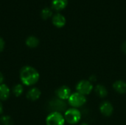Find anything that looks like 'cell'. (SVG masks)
<instances>
[{"mask_svg":"<svg viewBox=\"0 0 126 125\" xmlns=\"http://www.w3.org/2000/svg\"><path fill=\"white\" fill-rule=\"evenodd\" d=\"M4 46H5V42H4V39L0 37V52H1L4 50Z\"/></svg>","mask_w":126,"mask_h":125,"instance_id":"19","label":"cell"},{"mask_svg":"<svg viewBox=\"0 0 126 125\" xmlns=\"http://www.w3.org/2000/svg\"><path fill=\"white\" fill-rule=\"evenodd\" d=\"M94 87L92 83L89 80H83L78 83L76 85L77 92L83 94V95H89L93 90Z\"/></svg>","mask_w":126,"mask_h":125,"instance_id":"5","label":"cell"},{"mask_svg":"<svg viewBox=\"0 0 126 125\" xmlns=\"http://www.w3.org/2000/svg\"><path fill=\"white\" fill-rule=\"evenodd\" d=\"M94 91L100 98H105L108 95V91L106 88L103 85H97L94 88Z\"/></svg>","mask_w":126,"mask_h":125,"instance_id":"15","label":"cell"},{"mask_svg":"<svg viewBox=\"0 0 126 125\" xmlns=\"http://www.w3.org/2000/svg\"><path fill=\"white\" fill-rule=\"evenodd\" d=\"M113 88L117 93L124 94L126 93V83L123 80H117L113 84Z\"/></svg>","mask_w":126,"mask_h":125,"instance_id":"12","label":"cell"},{"mask_svg":"<svg viewBox=\"0 0 126 125\" xmlns=\"http://www.w3.org/2000/svg\"><path fill=\"white\" fill-rule=\"evenodd\" d=\"M10 96V89L6 84L0 85V101H6Z\"/></svg>","mask_w":126,"mask_h":125,"instance_id":"11","label":"cell"},{"mask_svg":"<svg viewBox=\"0 0 126 125\" xmlns=\"http://www.w3.org/2000/svg\"><path fill=\"white\" fill-rule=\"evenodd\" d=\"M4 82V75L2 74L1 72H0V85L3 84Z\"/></svg>","mask_w":126,"mask_h":125,"instance_id":"21","label":"cell"},{"mask_svg":"<svg viewBox=\"0 0 126 125\" xmlns=\"http://www.w3.org/2000/svg\"><path fill=\"white\" fill-rule=\"evenodd\" d=\"M13 94H14L15 97H20L23 92H24V87H23V85L22 84H16L13 86Z\"/></svg>","mask_w":126,"mask_h":125,"instance_id":"16","label":"cell"},{"mask_svg":"<svg viewBox=\"0 0 126 125\" xmlns=\"http://www.w3.org/2000/svg\"><path fill=\"white\" fill-rule=\"evenodd\" d=\"M122 50H123V52L126 54V41L123 43V45H122Z\"/></svg>","mask_w":126,"mask_h":125,"instance_id":"20","label":"cell"},{"mask_svg":"<svg viewBox=\"0 0 126 125\" xmlns=\"http://www.w3.org/2000/svg\"><path fill=\"white\" fill-rule=\"evenodd\" d=\"M80 125H89L88 124H86V123H83V124H81Z\"/></svg>","mask_w":126,"mask_h":125,"instance_id":"24","label":"cell"},{"mask_svg":"<svg viewBox=\"0 0 126 125\" xmlns=\"http://www.w3.org/2000/svg\"><path fill=\"white\" fill-rule=\"evenodd\" d=\"M96 80H97V78L94 77V76H91L90 77H89V81L92 83V82H94V81H96Z\"/></svg>","mask_w":126,"mask_h":125,"instance_id":"23","label":"cell"},{"mask_svg":"<svg viewBox=\"0 0 126 125\" xmlns=\"http://www.w3.org/2000/svg\"><path fill=\"white\" fill-rule=\"evenodd\" d=\"M52 15V11L49 7H44L41 12V16L43 19H47Z\"/></svg>","mask_w":126,"mask_h":125,"instance_id":"17","label":"cell"},{"mask_svg":"<svg viewBox=\"0 0 126 125\" xmlns=\"http://www.w3.org/2000/svg\"><path fill=\"white\" fill-rule=\"evenodd\" d=\"M66 18L61 13H57L52 17V24L58 28H61L66 24Z\"/></svg>","mask_w":126,"mask_h":125,"instance_id":"10","label":"cell"},{"mask_svg":"<svg viewBox=\"0 0 126 125\" xmlns=\"http://www.w3.org/2000/svg\"><path fill=\"white\" fill-rule=\"evenodd\" d=\"M26 45L29 47V48H36L38 45H39V40L37 37L35 36H29L27 39H26Z\"/></svg>","mask_w":126,"mask_h":125,"instance_id":"14","label":"cell"},{"mask_svg":"<svg viewBox=\"0 0 126 125\" xmlns=\"http://www.w3.org/2000/svg\"><path fill=\"white\" fill-rule=\"evenodd\" d=\"M86 102V98L84 95L75 92L71 94L68 99V103L70 106L74 108H78L84 105Z\"/></svg>","mask_w":126,"mask_h":125,"instance_id":"3","label":"cell"},{"mask_svg":"<svg viewBox=\"0 0 126 125\" xmlns=\"http://www.w3.org/2000/svg\"><path fill=\"white\" fill-rule=\"evenodd\" d=\"M68 4V0H52V8L57 11L63 10Z\"/></svg>","mask_w":126,"mask_h":125,"instance_id":"13","label":"cell"},{"mask_svg":"<svg viewBox=\"0 0 126 125\" xmlns=\"http://www.w3.org/2000/svg\"><path fill=\"white\" fill-rule=\"evenodd\" d=\"M49 107L53 110V112H65L66 109V103L60 99H55L50 101Z\"/></svg>","mask_w":126,"mask_h":125,"instance_id":"6","label":"cell"},{"mask_svg":"<svg viewBox=\"0 0 126 125\" xmlns=\"http://www.w3.org/2000/svg\"><path fill=\"white\" fill-rule=\"evenodd\" d=\"M55 94L58 99L64 101L69 99V97L72 94V91L69 87L66 85H62L56 90Z\"/></svg>","mask_w":126,"mask_h":125,"instance_id":"7","label":"cell"},{"mask_svg":"<svg viewBox=\"0 0 126 125\" xmlns=\"http://www.w3.org/2000/svg\"><path fill=\"white\" fill-rule=\"evenodd\" d=\"M0 125H1V124H0Z\"/></svg>","mask_w":126,"mask_h":125,"instance_id":"25","label":"cell"},{"mask_svg":"<svg viewBox=\"0 0 126 125\" xmlns=\"http://www.w3.org/2000/svg\"><path fill=\"white\" fill-rule=\"evenodd\" d=\"M4 111V108H3V105L1 103V102L0 101V115H1L3 113Z\"/></svg>","mask_w":126,"mask_h":125,"instance_id":"22","label":"cell"},{"mask_svg":"<svg viewBox=\"0 0 126 125\" xmlns=\"http://www.w3.org/2000/svg\"><path fill=\"white\" fill-rule=\"evenodd\" d=\"M41 95V91L36 87H33L30 88L27 93V98L30 101H36L38 100Z\"/></svg>","mask_w":126,"mask_h":125,"instance_id":"9","label":"cell"},{"mask_svg":"<svg viewBox=\"0 0 126 125\" xmlns=\"http://www.w3.org/2000/svg\"><path fill=\"white\" fill-rule=\"evenodd\" d=\"M19 77L22 85L26 86H32L38 82L40 74L38 70L34 67L25 66L21 68Z\"/></svg>","mask_w":126,"mask_h":125,"instance_id":"1","label":"cell"},{"mask_svg":"<svg viewBox=\"0 0 126 125\" xmlns=\"http://www.w3.org/2000/svg\"><path fill=\"white\" fill-rule=\"evenodd\" d=\"M100 111L105 116H111L114 111V108L112 104L109 101H105L102 102L100 105Z\"/></svg>","mask_w":126,"mask_h":125,"instance_id":"8","label":"cell"},{"mask_svg":"<svg viewBox=\"0 0 126 125\" xmlns=\"http://www.w3.org/2000/svg\"><path fill=\"white\" fill-rule=\"evenodd\" d=\"M0 123L2 125H13V121L10 116L5 115L0 118Z\"/></svg>","mask_w":126,"mask_h":125,"instance_id":"18","label":"cell"},{"mask_svg":"<svg viewBox=\"0 0 126 125\" xmlns=\"http://www.w3.org/2000/svg\"><path fill=\"white\" fill-rule=\"evenodd\" d=\"M64 119L69 125H76L78 124L81 119V113L79 110L77 108H69L64 112Z\"/></svg>","mask_w":126,"mask_h":125,"instance_id":"2","label":"cell"},{"mask_svg":"<svg viewBox=\"0 0 126 125\" xmlns=\"http://www.w3.org/2000/svg\"><path fill=\"white\" fill-rule=\"evenodd\" d=\"M46 124L47 125H64L65 119L61 113L52 111L47 116Z\"/></svg>","mask_w":126,"mask_h":125,"instance_id":"4","label":"cell"}]
</instances>
